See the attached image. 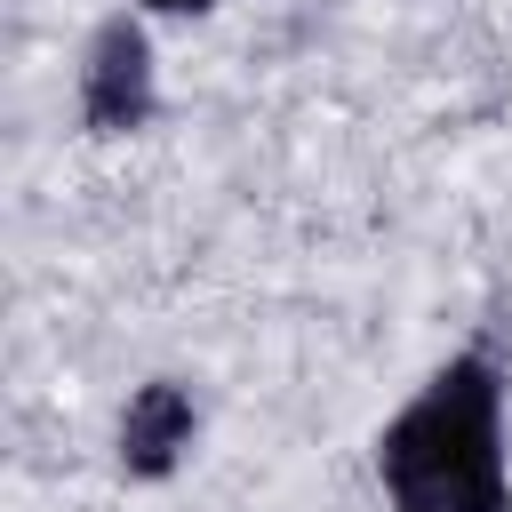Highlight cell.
I'll return each instance as SVG.
<instances>
[{
	"label": "cell",
	"instance_id": "cell-1",
	"mask_svg": "<svg viewBox=\"0 0 512 512\" xmlns=\"http://www.w3.org/2000/svg\"><path fill=\"white\" fill-rule=\"evenodd\" d=\"M376 480L392 512H512L504 368L488 352L432 368L424 392L376 432Z\"/></svg>",
	"mask_w": 512,
	"mask_h": 512
},
{
	"label": "cell",
	"instance_id": "cell-3",
	"mask_svg": "<svg viewBox=\"0 0 512 512\" xmlns=\"http://www.w3.org/2000/svg\"><path fill=\"white\" fill-rule=\"evenodd\" d=\"M200 440V400L176 384V376H152L128 392L120 408V472L128 480H168Z\"/></svg>",
	"mask_w": 512,
	"mask_h": 512
},
{
	"label": "cell",
	"instance_id": "cell-2",
	"mask_svg": "<svg viewBox=\"0 0 512 512\" xmlns=\"http://www.w3.org/2000/svg\"><path fill=\"white\" fill-rule=\"evenodd\" d=\"M152 112H160L152 40L120 8V16H104L88 32V56H80V128L88 136H136V128H152Z\"/></svg>",
	"mask_w": 512,
	"mask_h": 512
},
{
	"label": "cell",
	"instance_id": "cell-4",
	"mask_svg": "<svg viewBox=\"0 0 512 512\" xmlns=\"http://www.w3.org/2000/svg\"><path fill=\"white\" fill-rule=\"evenodd\" d=\"M144 8H160V16H208L216 0H144Z\"/></svg>",
	"mask_w": 512,
	"mask_h": 512
}]
</instances>
